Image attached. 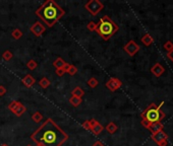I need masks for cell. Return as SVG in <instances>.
<instances>
[{"mask_svg": "<svg viewBox=\"0 0 173 146\" xmlns=\"http://www.w3.org/2000/svg\"><path fill=\"white\" fill-rule=\"evenodd\" d=\"M27 67L30 69V70H35V69H37V67H38V63H37L34 59H31L28 61Z\"/></svg>", "mask_w": 173, "mask_h": 146, "instance_id": "484cf974", "label": "cell"}, {"mask_svg": "<svg viewBox=\"0 0 173 146\" xmlns=\"http://www.w3.org/2000/svg\"><path fill=\"white\" fill-rule=\"evenodd\" d=\"M86 84H88L91 88H95V87L98 86L99 81H98V79L96 78V77H91V78L86 81Z\"/></svg>", "mask_w": 173, "mask_h": 146, "instance_id": "7402d4cb", "label": "cell"}, {"mask_svg": "<svg viewBox=\"0 0 173 146\" xmlns=\"http://www.w3.org/2000/svg\"><path fill=\"white\" fill-rule=\"evenodd\" d=\"M35 83H36V79H35L34 77H33L31 74H27V75L23 78V84H24L26 87H28V88L34 86Z\"/></svg>", "mask_w": 173, "mask_h": 146, "instance_id": "7c38bea8", "label": "cell"}, {"mask_svg": "<svg viewBox=\"0 0 173 146\" xmlns=\"http://www.w3.org/2000/svg\"><path fill=\"white\" fill-rule=\"evenodd\" d=\"M148 130H150L152 134H155L159 131H161V130H163V124L161 123V122H155V123L150 124Z\"/></svg>", "mask_w": 173, "mask_h": 146, "instance_id": "4fadbf2b", "label": "cell"}, {"mask_svg": "<svg viewBox=\"0 0 173 146\" xmlns=\"http://www.w3.org/2000/svg\"><path fill=\"white\" fill-rule=\"evenodd\" d=\"M139 49H141V47L133 40L129 41L128 43H126L124 45V47H123V50H124L129 56H134L139 51Z\"/></svg>", "mask_w": 173, "mask_h": 146, "instance_id": "ba28073f", "label": "cell"}, {"mask_svg": "<svg viewBox=\"0 0 173 146\" xmlns=\"http://www.w3.org/2000/svg\"><path fill=\"white\" fill-rule=\"evenodd\" d=\"M119 30L118 24H116L108 15H104L99 19L97 23L96 32L103 40L108 41L110 38L116 34Z\"/></svg>", "mask_w": 173, "mask_h": 146, "instance_id": "3957f363", "label": "cell"}, {"mask_svg": "<svg viewBox=\"0 0 173 146\" xmlns=\"http://www.w3.org/2000/svg\"><path fill=\"white\" fill-rule=\"evenodd\" d=\"M92 146H105V144L104 143H103V142H101V141H96V142H95V143L92 145Z\"/></svg>", "mask_w": 173, "mask_h": 146, "instance_id": "836d02e7", "label": "cell"}, {"mask_svg": "<svg viewBox=\"0 0 173 146\" xmlns=\"http://www.w3.org/2000/svg\"><path fill=\"white\" fill-rule=\"evenodd\" d=\"M35 13L45 24H47L48 27H53L63 17L65 11L54 0H46Z\"/></svg>", "mask_w": 173, "mask_h": 146, "instance_id": "7a4b0ae2", "label": "cell"}, {"mask_svg": "<svg viewBox=\"0 0 173 146\" xmlns=\"http://www.w3.org/2000/svg\"><path fill=\"white\" fill-rule=\"evenodd\" d=\"M67 139L68 134L51 118H48L31 135L32 141L42 146H62Z\"/></svg>", "mask_w": 173, "mask_h": 146, "instance_id": "6da1fadb", "label": "cell"}, {"mask_svg": "<svg viewBox=\"0 0 173 146\" xmlns=\"http://www.w3.org/2000/svg\"><path fill=\"white\" fill-rule=\"evenodd\" d=\"M90 121V124H91V131H92L95 135H99L103 132L104 130V127L99 123V122L96 119H91Z\"/></svg>", "mask_w": 173, "mask_h": 146, "instance_id": "30bf717a", "label": "cell"}, {"mask_svg": "<svg viewBox=\"0 0 173 146\" xmlns=\"http://www.w3.org/2000/svg\"><path fill=\"white\" fill-rule=\"evenodd\" d=\"M27 146H32V145H27Z\"/></svg>", "mask_w": 173, "mask_h": 146, "instance_id": "74e56055", "label": "cell"}, {"mask_svg": "<svg viewBox=\"0 0 173 146\" xmlns=\"http://www.w3.org/2000/svg\"><path fill=\"white\" fill-rule=\"evenodd\" d=\"M106 131L108 132L109 134H111V135H113V134L116 133V131L118 130V127H117V125L114 123V122H110V123H108L106 125Z\"/></svg>", "mask_w": 173, "mask_h": 146, "instance_id": "9a60e30c", "label": "cell"}, {"mask_svg": "<svg viewBox=\"0 0 173 146\" xmlns=\"http://www.w3.org/2000/svg\"><path fill=\"white\" fill-rule=\"evenodd\" d=\"M141 41H142V43L145 45V46H147V47L151 46V45L154 43V39L152 38V36L150 34H145V35H144L142 36Z\"/></svg>", "mask_w": 173, "mask_h": 146, "instance_id": "5bb4252c", "label": "cell"}, {"mask_svg": "<svg viewBox=\"0 0 173 146\" xmlns=\"http://www.w3.org/2000/svg\"><path fill=\"white\" fill-rule=\"evenodd\" d=\"M164 105V101H162L159 105H156L154 103L148 105V108L141 114V117L143 120H146L150 124L155 123V122H161L165 118V114L161 111V107Z\"/></svg>", "mask_w": 173, "mask_h": 146, "instance_id": "277c9868", "label": "cell"}, {"mask_svg": "<svg viewBox=\"0 0 173 146\" xmlns=\"http://www.w3.org/2000/svg\"><path fill=\"white\" fill-rule=\"evenodd\" d=\"M105 85L110 91L114 92L122 86V81L119 78H116V77H111V78L108 79Z\"/></svg>", "mask_w": 173, "mask_h": 146, "instance_id": "52a82bcc", "label": "cell"}, {"mask_svg": "<svg viewBox=\"0 0 173 146\" xmlns=\"http://www.w3.org/2000/svg\"><path fill=\"white\" fill-rule=\"evenodd\" d=\"M151 72L153 73L156 77H160L164 72H165V68L162 66V64L156 63L153 65V67L151 68Z\"/></svg>", "mask_w": 173, "mask_h": 146, "instance_id": "8fae6325", "label": "cell"}, {"mask_svg": "<svg viewBox=\"0 0 173 146\" xmlns=\"http://www.w3.org/2000/svg\"><path fill=\"white\" fill-rule=\"evenodd\" d=\"M55 73H56V75H57V76L62 77V76L65 74V71L63 70L62 68H59V69H56V70H55Z\"/></svg>", "mask_w": 173, "mask_h": 146, "instance_id": "4dcf8cb0", "label": "cell"}, {"mask_svg": "<svg viewBox=\"0 0 173 146\" xmlns=\"http://www.w3.org/2000/svg\"><path fill=\"white\" fill-rule=\"evenodd\" d=\"M0 146H8L6 143H3V144H1V145H0Z\"/></svg>", "mask_w": 173, "mask_h": 146, "instance_id": "d590c367", "label": "cell"}, {"mask_svg": "<svg viewBox=\"0 0 173 146\" xmlns=\"http://www.w3.org/2000/svg\"><path fill=\"white\" fill-rule=\"evenodd\" d=\"M84 95H85V91L81 86H76L71 90V96H76V97H80V99H81Z\"/></svg>", "mask_w": 173, "mask_h": 146, "instance_id": "2e32d148", "label": "cell"}, {"mask_svg": "<svg viewBox=\"0 0 173 146\" xmlns=\"http://www.w3.org/2000/svg\"><path fill=\"white\" fill-rule=\"evenodd\" d=\"M164 50L167 51V53H169L172 49H173V43L171 42V41H168V42H166L165 44H164Z\"/></svg>", "mask_w": 173, "mask_h": 146, "instance_id": "83f0119b", "label": "cell"}, {"mask_svg": "<svg viewBox=\"0 0 173 146\" xmlns=\"http://www.w3.org/2000/svg\"><path fill=\"white\" fill-rule=\"evenodd\" d=\"M23 35H24V32L20 31L19 28H15V30H13L11 32L12 38H13L14 40H19L23 36Z\"/></svg>", "mask_w": 173, "mask_h": 146, "instance_id": "cb8c5ba5", "label": "cell"}, {"mask_svg": "<svg viewBox=\"0 0 173 146\" xmlns=\"http://www.w3.org/2000/svg\"><path fill=\"white\" fill-rule=\"evenodd\" d=\"M141 124L144 126V127H145V128H149V126H150V123H149V122H147L146 120H143L142 119V122H141Z\"/></svg>", "mask_w": 173, "mask_h": 146, "instance_id": "d6a6232c", "label": "cell"}, {"mask_svg": "<svg viewBox=\"0 0 173 146\" xmlns=\"http://www.w3.org/2000/svg\"><path fill=\"white\" fill-rule=\"evenodd\" d=\"M2 58H3L4 61L8 62V61H10L12 58H13V54H12L9 50H5L2 53Z\"/></svg>", "mask_w": 173, "mask_h": 146, "instance_id": "603a6c76", "label": "cell"}, {"mask_svg": "<svg viewBox=\"0 0 173 146\" xmlns=\"http://www.w3.org/2000/svg\"><path fill=\"white\" fill-rule=\"evenodd\" d=\"M167 57L173 62V49H172V50H171L169 53H167Z\"/></svg>", "mask_w": 173, "mask_h": 146, "instance_id": "e575fe53", "label": "cell"}, {"mask_svg": "<svg viewBox=\"0 0 173 146\" xmlns=\"http://www.w3.org/2000/svg\"><path fill=\"white\" fill-rule=\"evenodd\" d=\"M152 139H153L159 146H167L168 135L163 131V130L155 134H152Z\"/></svg>", "mask_w": 173, "mask_h": 146, "instance_id": "8992f818", "label": "cell"}, {"mask_svg": "<svg viewBox=\"0 0 173 146\" xmlns=\"http://www.w3.org/2000/svg\"><path fill=\"white\" fill-rule=\"evenodd\" d=\"M36 146H42V145H36Z\"/></svg>", "mask_w": 173, "mask_h": 146, "instance_id": "8d00e7d4", "label": "cell"}, {"mask_svg": "<svg viewBox=\"0 0 173 146\" xmlns=\"http://www.w3.org/2000/svg\"><path fill=\"white\" fill-rule=\"evenodd\" d=\"M69 104H71L72 107L76 108L81 104V99H80V97H76V96H71V97H69Z\"/></svg>", "mask_w": 173, "mask_h": 146, "instance_id": "44dd1931", "label": "cell"}, {"mask_svg": "<svg viewBox=\"0 0 173 146\" xmlns=\"http://www.w3.org/2000/svg\"><path fill=\"white\" fill-rule=\"evenodd\" d=\"M30 31L36 36H41L45 32V31H46V27L41 22H36L34 24H32V27H30Z\"/></svg>", "mask_w": 173, "mask_h": 146, "instance_id": "9c48e42d", "label": "cell"}, {"mask_svg": "<svg viewBox=\"0 0 173 146\" xmlns=\"http://www.w3.org/2000/svg\"><path fill=\"white\" fill-rule=\"evenodd\" d=\"M26 112H27V107H26L24 105L20 104V105H18V108L15 110V112H14L13 114H14V115H15L16 117H22Z\"/></svg>", "mask_w": 173, "mask_h": 146, "instance_id": "e0dca14e", "label": "cell"}, {"mask_svg": "<svg viewBox=\"0 0 173 146\" xmlns=\"http://www.w3.org/2000/svg\"><path fill=\"white\" fill-rule=\"evenodd\" d=\"M86 10L91 13L93 16H96L99 12H101L104 8V4H103L100 0H89L88 2L85 4Z\"/></svg>", "mask_w": 173, "mask_h": 146, "instance_id": "5b68a950", "label": "cell"}, {"mask_svg": "<svg viewBox=\"0 0 173 146\" xmlns=\"http://www.w3.org/2000/svg\"><path fill=\"white\" fill-rule=\"evenodd\" d=\"M77 71H79V69H77V67H76L75 65H69V68L67 69V71H66V73H68L69 75H71V76H73V75H76V73H77Z\"/></svg>", "mask_w": 173, "mask_h": 146, "instance_id": "4316f807", "label": "cell"}, {"mask_svg": "<svg viewBox=\"0 0 173 146\" xmlns=\"http://www.w3.org/2000/svg\"><path fill=\"white\" fill-rule=\"evenodd\" d=\"M50 84H51L50 80H49L47 77H42V78L39 80V85L44 89L48 88L49 86H50Z\"/></svg>", "mask_w": 173, "mask_h": 146, "instance_id": "ac0fdd59", "label": "cell"}, {"mask_svg": "<svg viewBox=\"0 0 173 146\" xmlns=\"http://www.w3.org/2000/svg\"><path fill=\"white\" fill-rule=\"evenodd\" d=\"M81 126H83V128L88 130V131H91V124H90V121H85L83 124H81Z\"/></svg>", "mask_w": 173, "mask_h": 146, "instance_id": "f546056e", "label": "cell"}, {"mask_svg": "<svg viewBox=\"0 0 173 146\" xmlns=\"http://www.w3.org/2000/svg\"><path fill=\"white\" fill-rule=\"evenodd\" d=\"M6 91H7L6 87L4 85H0V96H3L6 93Z\"/></svg>", "mask_w": 173, "mask_h": 146, "instance_id": "1f68e13d", "label": "cell"}, {"mask_svg": "<svg viewBox=\"0 0 173 146\" xmlns=\"http://www.w3.org/2000/svg\"><path fill=\"white\" fill-rule=\"evenodd\" d=\"M65 64H66V62H65V61L61 58V57H58V58H57L54 62H53V66H54L56 69H59V68H62Z\"/></svg>", "mask_w": 173, "mask_h": 146, "instance_id": "d6986e66", "label": "cell"}, {"mask_svg": "<svg viewBox=\"0 0 173 146\" xmlns=\"http://www.w3.org/2000/svg\"><path fill=\"white\" fill-rule=\"evenodd\" d=\"M96 27H97V23L94 22H90L88 24H86V28L91 32H95L96 31Z\"/></svg>", "mask_w": 173, "mask_h": 146, "instance_id": "f1b7e54d", "label": "cell"}, {"mask_svg": "<svg viewBox=\"0 0 173 146\" xmlns=\"http://www.w3.org/2000/svg\"><path fill=\"white\" fill-rule=\"evenodd\" d=\"M20 104H22V103H20V101H18V100H12L11 103L8 105V109H9L12 113H14L15 110L18 108V105Z\"/></svg>", "mask_w": 173, "mask_h": 146, "instance_id": "d4e9b609", "label": "cell"}, {"mask_svg": "<svg viewBox=\"0 0 173 146\" xmlns=\"http://www.w3.org/2000/svg\"><path fill=\"white\" fill-rule=\"evenodd\" d=\"M31 118H32L33 122H35V123H40V122L43 120V115L39 111H37L33 114Z\"/></svg>", "mask_w": 173, "mask_h": 146, "instance_id": "ffe728a7", "label": "cell"}]
</instances>
